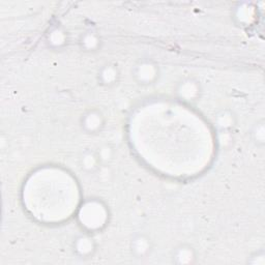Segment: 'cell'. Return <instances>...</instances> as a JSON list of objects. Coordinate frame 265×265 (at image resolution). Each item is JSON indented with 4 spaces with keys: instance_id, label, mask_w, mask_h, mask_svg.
Masks as SVG:
<instances>
[{
    "instance_id": "obj_3",
    "label": "cell",
    "mask_w": 265,
    "mask_h": 265,
    "mask_svg": "<svg viewBox=\"0 0 265 265\" xmlns=\"http://www.w3.org/2000/svg\"><path fill=\"white\" fill-rule=\"evenodd\" d=\"M120 77V72L116 64H108L104 68H102L98 74V78L102 82V84L112 86L118 82Z\"/></svg>"
},
{
    "instance_id": "obj_1",
    "label": "cell",
    "mask_w": 265,
    "mask_h": 265,
    "mask_svg": "<svg viewBox=\"0 0 265 265\" xmlns=\"http://www.w3.org/2000/svg\"><path fill=\"white\" fill-rule=\"evenodd\" d=\"M134 76L140 84H152L158 77V66L150 60L141 62L136 66Z\"/></svg>"
},
{
    "instance_id": "obj_5",
    "label": "cell",
    "mask_w": 265,
    "mask_h": 265,
    "mask_svg": "<svg viewBox=\"0 0 265 265\" xmlns=\"http://www.w3.org/2000/svg\"><path fill=\"white\" fill-rule=\"evenodd\" d=\"M152 248L150 240L146 238L145 235H138L134 240V244H132V251H134L138 257L146 256L150 253Z\"/></svg>"
},
{
    "instance_id": "obj_7",
    "label": "cell",
    "mask_w": 265,
    "mask_h": 265,
    "mask_svg": "<svg viewBox=\"0 0 265 265\" xmlns=\"http://www.w3.org/2000/svg\"><path fill=\"white\" fill-rule=\"evenodd\" d=\"M82 46L85 49L88 50H94L100 44V38L98 36L94 34V32H87L84 36H82V40H81Z\"/></svg>"
},
{
    "instance_id": "obj_9",
    "label": "cell",
    "mask_w": 265,
    "mask_h": 265,
    "mask_svg": "<svg viewBox=\"0 0 265 265\" xmlns=\"http://www.w3.org/2000/svg\"><path fill=\"white\" fill-rule=\"evenodd\" d=\"M88 242V240H85L84 238V246H86V242ZM84 252H90V250H88V248H84Z\"/></svg>"
},
{
    "instance_id": "obj_4",
    "label": "cell",
    "mask_w": 265,
    "mask_h": 265,
    "mask_svg": "<svg viewBox=\"0 0 265 265\" xmlns=\"http://www.w3.org/2000/svg\"><path fill=\"white\" fill-rule=\"evenodd\" d=\"M178 92L186 100H193L199 94V84L193 80L184 81Z\"/></svg>"
},
{
    "instance_id": "obj_6",
    "label": "cell",
    "mask_w": 265,
    "mask_h": 265,
    "mask_svg": "<svg viewBox=\"0 0 265 265\" xmlns=\"http://www.w3.org/2000/svg\"><path fill=\"white\" fill-rule=\"evenodd\" d=\"M100 163V158L98 152H88L82 158V167L88 171H94L96 169Z\"/></svg>"
},
{
    "instance_id": "obj_8",
    "label": "cell",
    "mask_w": 265,
    "mask_h": 265,
    "mask_svg": "<svg viewBox=\"0 0 265 265\" xmlns=\"http://www.w3.org/2000/svg\"><path fill=\"white\" fill-rule=\"evenodd\" d=\"M257 130L258 132H254V135H256V142L258 144H263L264 143V126H263V122L257 124Z\"/></svg>"
},
{
    "instance_id": "obj_2",
    "label": "cell",
    "mask_w": 265,
    "mask_h": 265,
    "mask_svg": "<svg viewBox=\"0 0 265 265\" xmlns=\"http://www.w3.org/2000/svg\"><path fill=\"white\" fill-rule=\"evenodd\" d=\"M82 128L87 132L94 134L102 130L105 124V120L102 114L98 110H90L86 112L82 117Z\"/></svg>"
}]
</instances>
